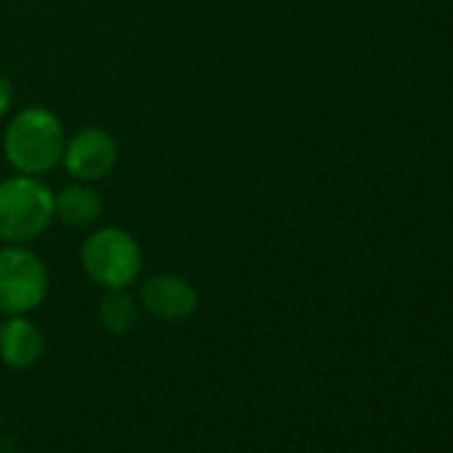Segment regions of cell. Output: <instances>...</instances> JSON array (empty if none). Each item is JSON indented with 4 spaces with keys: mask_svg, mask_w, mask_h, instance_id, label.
<instances>
[{
    "mask_svg": "<svg viewBox=\"0 0 453 453\" xmlns=\"http://www.w3.org/2000/svg\"><path fill=\"white\" fill-rule=\"evenodd\" d=\"M51 275L33 246L0 249V318L33 315L49 296Z\"/></svg>",
    "mask_w": 453,
    "mask_h": 453,
    "instance_id": "obj_4",
    "label": "cell"
},
{
    "mask_svg": "<svg viewBox=\"0 0 453 453\" xmlns=\"http://www.w3.org/2000/svg\"><path fill=\"white\" fill-rule=\"evenodd\" d=\"M142 315L144 312L131 288L104 291L99 299V307H96V320H99L102 331L110 336H128L139 326Z\"/></svg>",
    "mask_w": 453,
    "mask_h": 453,
    "instance_id": "obj_9",
    "label": "cell"
},
{
    "mask_svg": "<svg viewBox=\"0 0 453 453\" xmlns=\"http://www.w3.org/2000/svg\"><path fill=\"white\" fill-rule=\"evenodd\" d=\"M0 426H4V411H0Z\"/></svg>",
    "mask_w": 453,
    "mask_h": 453,
    "instance_id": "obj_11",
    "label": "cell"
},
{
    "mask_svg": "<svg viewBox=\"0 0 453 453\" xmlns=\"http://www.w3.org/2000/svg\"><path fill=\"white\" fill-rule=\"evenodd\" d=\"M67 144V128L62 118L43 107L30 104L6 118L4 136H0V147H4V157L12 165L14 173L27 176H43L62 165Z\"/></svg>",
    "mask_w": 453,
    "mask_h": 453,
    "instance_id": "obj_1",
    "label": "cell"
},
{
    "mask_svg": "<svg viewBox=\"0 0 453 453\" xmlns=\"http://www.w3.org/2000/svg\"><path fill=\"white\" fill-rule=\"evenodd\" d=\"M14 112V83L0 73V120Z\"/></svg>",
    "mask_w": 453,
    "mask_h": 453,
    "instance_id": "obj_10",
    "label": "cell"
},
{
    "mask_svg": "<svg viewBox=\"0 0 453 453\" xmlns=\"http://www.w3.org/2000/svg\"><path fill=\"white\" fill-rule=\"evenodd\" d=\"M54 221V187L43 176L12 173L0 179V243L33 246Z\"/></svg>",
    "mask_w": 453,
    "mask_h": 453,
    "instance_id": "obj_2",
    "label": "cell"
},
{
    "mask_svg": "<svg viewBox=\"0 0 453 453\" xmlns=\"http://www.w3.org/2000/svg\"><path fill=\"white\" fill-rule=\"evenodd\" d=\"M136 299L142 312L160 323H184L200 310V291L176 273H155L142 278Z\"/></svg>",
    "mask_w": 453,
    "mask_h": 453,
    "instance_id": "obj_6",
    "label": "cell"
},
{
    "mask_svg": "<svg viewBox=\"0 0 453 453\" xmlns=\"http://www.w3.org/2000/svg\"><path fill=\"white\" fill-rule=\"evenodd\" d=\"M118 160H120L118 139L107 128L83 126V128L67 134L62 168L67 171L70 179L96 184L115 171Z\"/></svg>",
    "mask_w": 453,
    "mask_h": 453,
    "instance_id": "obj_5",
    "label": "cell"
},
{
    "mask_svg": "<svg viewBox=\"0 0 453 453\" xmlns=\"http://www.w3.org/2000/svg\"><path fill=\"white\" fill-rule=\"evenodd\" d=\"M46 355V336L30 315L0 318V363L14 371L35 368Z\"/></svg>",
    "mask_w": 453,
    "mask_h": 453,
    "instance_id": "obj_7",
    "label": "cell"
},
{
    "mask_svg": "<svg viewBox=\"0 0 453 453\" xmlns=\"http://www.w3.org/2000/svg\"><path fill=\"white\" fill-rule=\"evenodd\" d=\"M83 275L102 291L134 288L144 273L142 243L118 224L94 226L78 254Z\"/></svg>",
    "mask_w": 453,
    "mask_h": 453,
    "instance_id": "obj_3",
    "label": "cell"
},
{
    "mask_svg": "<svg viewBox=\"0 0 453 453\" xmlns=\"http://www.w3.org/2000/svg\"><path fill=\"white\" fill-rule=\"evenodd\" d=\"M54 211L57 221L73 230H94L104 213V200L96 184L70 179L62 189H54Z\"/></svg>",
    "mask_w": 453,
    "mask_h": 453,
    "instance_id": "obj_8",
    "label": "cell"
}]
</instances>
